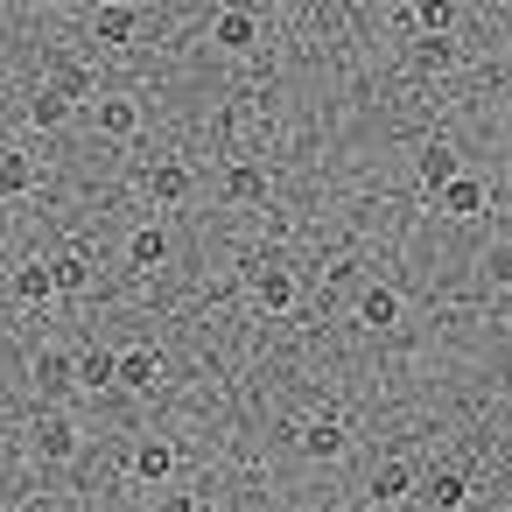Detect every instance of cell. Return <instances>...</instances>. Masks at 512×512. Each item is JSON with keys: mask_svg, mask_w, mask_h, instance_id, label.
<instances>
[{"mask_svg": "<svg viewBox=\"0 0 512 512\" xmlns=\"http://www.w3.org/2000/svg\"><path fill=\"white\" fill-rule=\"evenodd\" d=\"M36 379H43V393H64V386H78V358L50 344V351L36 358Z\"/></svg>", "mask_w": 512, "mask_h": 512, "instance_id": "obj_20", "label": "cell"}, {"mask_svg": "<svg viewBox=\"0 0 512 512\" xmlns=\"http://www.w3.org/2000/svg\"><path fill=\"white\" fill-rule=\"evenodd\" d=\"M50 92H64V99L78 106V99H92V71L64 57V64H50ZM92 106H99V99H92Z\"/></svg>", "mask_w": 512, "mask_h": 512, "instance_id": "obj_22", "label": "cell"}, {"mask_svg": "<svg viewBox=\"0 0 512 512\" xmlns=\"http://www.w3.org/2000/svg\"><path fill=\"white\" fill-rule=\"evenodd\" d=\"M148 197L155 204H183L190 197V162H155L148 169Z\"/></svg>", "mask_w": 512, "mask_h": 512, "instance_id": "obj_14", "label": "cell"}, {"mask_svg": "<svg viewBox=\"0 0 512 512\" xmlns=\"http://www.w3.org/2000/svg\"><path fill=\"white\" fill-rule=\"evenodd\" d=\"M92 113H99V134L106 141H134L141 134V99H127V92H106Z\"/></svg>", "mask_w": 512, "mask_h": 512, "instance_id": "obj_7", "label": "cell"}, {"mask_svg": "<svg viewBox=\"0 0 512 512\" xmlns=\"http://www.w3.org/2000/svg\"><path fill=\"white\" fill-rule=\"evenodd\" d=\"M8 288H15V302H29V309H43L50 295H64V288H57V260H22V267L8 274Z\"/></svg>", "mask_w": 512, "mask_h": 512, "instance_id": "obj_5", "label": "cell"}, {"mask_svg": "<svg viewBox=\"0 0 512 512\" xmlns=\"http://www.w3.org/2000/svg\"><path fill=\"white\" fill-rule=\"evenodd\" d=\"M127 260H134V267H169V232H162V225H134Z\"/></svg>", "mask_w": 512, "mask_h": 512, "instance_id": "obj_18", "label": "cell"}, {"mask_svg": "<svg viewBox=\"0 0 512 512\" xmlns=\"http://www.w3.org/2000/svg\"><path fill=\"white\" fill-rule=\"evenodd\" d=\"M358 512H393V505H358Z\"/></svg>", "mask_w": 512, "mask_h": 512, "instance_id": "obj_27", "label": "cell"}, {"mask_svg": "<svg viewBox=\"0 0 512 512\" xmlns=\"http://www.w3.org/2000/svg\"><path fill=\"white\" fill-rule=\"evenodd\" d=\"M274 197V176L260 169V162H232L225 169V204H246V211H260Z\"/></svg>", "mask_w": 512, "mask_h": 512, "instance_id": "obj_4", "label": "cell"}, {"mask_svg": "<svg viewBox=\"0 0 512 512\" xmlns=\"http://www.w3.org/2000/svg\"><path fill=\"white\" fill-rule=\"evenodd\" d=\"M407 491H414V470H407V463H400V456H393V463H379V470H372V505H400V498H407Z\"/></svg>", "mask_w": 512, "mask_h": 512, "instance_id": "obj_19", "label": "cell"}, {"mask_svg": "<svg viewBox=\"0 0 512 512\" xmlns=\"http://www.w3.org/2000/svg\"><path fill=\"white\" fill-rule=\"evenodd\" d=\"M92 29H99V43H106V50H120V43H134L141 8H99V15H92Z\"/></svg>", "mask_w": 512, "mask_h": 512, "instance_id": "obj_17", "label": "cell"}, {"mask_svg": "<svg viewBox=\"0 0 512 512\" xmlns=\"http://www.w3.org/2000/svg\"><path fill=\"white\" fill-rule=\"evenodd\" d=\"M162 512H204V498H190V491H176V498H162Z\"/></svg>", "mask_w": 512, "mask_h": 512, "instance_id": "obj_26", "label": "cell"}, {"mask_svg": "<svg viewBox=\"0 0 512 512\" xmlns=\"http://www.w3.org/2000/svg\"><path fill=\"white\" fill-rule=\"evenodd\" d=\"M64 120H71V99L43 85V92L29 99V127H36V134H50V127H64Z\"/></svg>", "mask_w": 512, "mask_h": 512, "instance_id": "obj_23", "label": "cell"}, {"mask_svg": "<svg viewBox=\"0 0 512 512\" xmlns=\"http://www.w3.org/2000/svg\"><path fill=\"white\" fill-rule=\"evenodd\" d=\"M407 57H414V71H449V64H456V43H449V36H414Z\"/></svg>", "mask_w": 512, "mask_h": 512, "instance_id": "obj_21", "label": "cell"}, {"mask_svg": "<svg viewBox=\"0 0 512 512\" xmlns=\"http://www.w3.org/2000/svg\"><path fill=\"white\" fill-rule=\"evenodd\" d=\"M421 498H428L435 512H463V498H470V477H463V470H435V477L421 484Z\"/></svg>", "mask_w": 512, "mask_h": 512, "instance_id": "obj_16", "label": "cell"}, {"mask_svg": "<svg viewBox=\"0 0 512 512\" xmlns=\"http://www.w3.org/2000/svg\"><path fill=\"white\" fill-rule=\"evenodd\" d=\"M120 386L127 393H155L162 386V351L155 344H127L120 351Z\"/></svg>", "mask_w": 512, "mask_h": 512, "instance_id": "obj_9", "label": "cell"}, {"mask_svg": "<svg viewBox=\"0 0 512 512\" xmlns=\"http://www.w3.org/2000/svg\"><path fill=\"white\" fill-rule=\"evenodd\" d=\"M57 288H64V295H85V288H92V260H85L78 246L57 253Z\"/></svg>", "mask_w": 512, "mask_h": 512, "instance_id": "obj_24", "label": "cell"}, {"mask_svg": "<svg viewBox=\"0 0 512 512\" xmlns=\"http://www.w3.org/2000/svg\"><path fill=\"white\" fill-rule=\"evenodd\" d=\"M484 204H491V190L477 183V176H456L442 197H435V211L442 218H456V225H470V218H484Z\"/></svg>", "mask_w": 512, "mask_h": 512, "instance_id": "obj_8", "label": "cell"}, {"mask_svg": "<svg viewBox=\"0 0 512 512\" xmlns=\"http://www.w3.org/2000/svg\"><path fill=\"white\" fill-rule=\"evenodd\" d=\"M344 449H351V421H344V414H309V421H302V456L330 463V456H344Z\"/></svg>", "mask_w": 512, "mask_h": 512, "instance_id": "obj_3", "label": "cell"}, {"mask_svg": "<svg viewBox=\"0 0 512 512\" xmlns=\"http://www.w3.org/2000/svg\"><path fill=\"white\" fill-rule=\"evenodd\" d=\"M484 267H491V281H498V288H512V246H491V260H484Z\"/></svg>", "mask_w": 512, "mask_h": 512, "instance_id": "obj_25", "label": "cell"}, {"mask_svg": "<svg viewBox=\"0 0 512 512\" xmlns=\"http://www.w3.org/2000/svg\"><path fill=\"white\" fill-rule=\"evenodd\" d=\"M211 43L232 50V57H246V50L260 43V15H253V8H225V15L211 22Z\"/></svg>", "mask_w": 512, "mask_h": 512, "instance_id": "obj_6", "label": "cell"}, {"mask_svg": "<svg viewBox=\"0 0 512 512\" xmlns=\"http://www.w3.org/2000/svg\"><path fill=\"white\" fill-rule=\"evenodd\" d=\"M414 169H421V190H435V197H442V190L463 176V162H456V148H449V141H428Z\"/></svg>", "mask_w": 512, "mask_h": 512, "instance_id": "obj_10", "label": "cell"}, {"mask_svg": "<svg viewBox=\"0 0 512 512\" xmlns=\"http://www.w3.org/2000/svg\"><path fill=\"white\" fill-rule=\"evenodd\" d=\"M358 323H365V330H393V323H400V288H386V281L358 288Z\"/></svg>", "mask_w": 512, "mask_h": 512, "instance_id": "obj_11", "label": "cell"}, {"mask_svg": "<svg viewBox=\"0 0 512 512\" xmlns=\"http://www.w3.org/2000/svg\"><path fill=\"white\" fill-rule=\"evenodd\" d=\"M43 183V162L29 155V148H8V155H0V190H8V197H29Z\"/></svg>", "mask_w": 512, "mask_h": 512, "instance_id": "obj_13", "label": "cell"}, {"mask_svg": "<svg viewBox=\"0 0 512 512\" xmlns=\"http://www.w3.org/2000/svg\"><path fill=\"white\" fill-rule=\"evenodd\" d=\"M29 442H36V456H43V463H64V456H78V421H71V414H57V407H43V414H36V428H29Z\"/></svg>", "mask_w": 512, "mask_h": 512, "instance_id": "obj_2", "label": "cell"}, {"mask_svg": "<svg viewBox=\"0 0 512 512\" xmlns=\"http://www.w3.org/2000/svg\"><path fill=\"white\" fill-rule=\"evenodd\" d=\"M246 295H253V309L288 316V309H295V274L274 267V260H253V267H246Z\"/></svg>", "mask_w": 512, "mask_h": 512, "instance_id": "obj_1", "label": "cell"}, {"mask_svg": "<svg viewBox=\"0 0 512 512\" xmlns=\"http://www.w3.org/2000/svg\"><path fill=\"white\" fill-rule=\"evenodd\" d=\"M78 386H85V393L120 386V351H78Z\"/></svg>", "mask_w": 512, "mask_h": 512, "instance_id": "obj_15", "label": "cell"}, {"mask_svg": "<svg viewBox=\"0 0 512 512\" xmlns=\"http://www.w3.org/2000/svg\"><path fill=\"white\" fill-rule=\"evenodd\" d=\"M127 463H134V477H141V484H162V477L176 470V442H162V435H141Z\"/></svg>", "mask_w": 512, "mask_h": 512, "instance_id": "obj_12", "label": "cell"}]
</instances>
